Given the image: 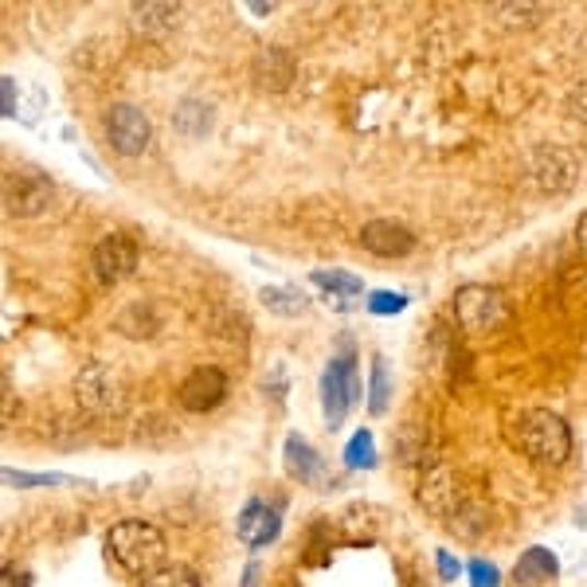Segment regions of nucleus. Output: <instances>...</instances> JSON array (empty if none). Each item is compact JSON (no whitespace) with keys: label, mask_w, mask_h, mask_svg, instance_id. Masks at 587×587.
I'll use <instances>...</instances> for the list:
<instances>
[{"label":"nucleus","mask_w":587,"mask_h":587,"mask_svg":"<svg viewBox=\"0 0 587 587\" xmlns=\"http://www.w3.org/2000/svg\"><path fill=\"white\" fill-rule=\"evenodd\" d=\"M165 533L149 521H118L107 533V552L130 576H149L165 564Z\"/></svg>","instance_id":"1"},{"label":"nucleus","mask_w":587,"mask_h":587,"mask_svg":"<svg viewBox=\"0 0 587 587\" xmlns=\"http://www.w3.org/2000/svg\"><path fill=\"white\" fill-rule=\"evenodd\" d=\"M513 439L529 458L549 463V466L568 463V454H572V431L556 411H525V416L517 419Z\"/></svg>","instance_id":"2"},{"label":"nucleus","mask_w":587,"mask_h":587,"mask_svg":"<svg viewBox=\"0 0 587 587\" xmlns=\"http://www.w3.org/2000/svg\"><path fill=\"white\" fill-rule=\"evenodd\" d=\"M454 318H458V325L466 333H494L506 325L509 306L489 286H463V290L454 294Z\"/></svg>","instance_id":"3"},{"label":"nucleus","mask_w":587,"mask_h":587,"mask_svg":"<svg viewBox=\"0 0 587 587\" xmlns=\"http://www.w3.org/2000/svg\"><path fill=\"white\" fill-rule=\"evenodd\" d=\"M361 400V376H356L353 356H337L330 361L325 376H321V408H325V419L330 428H341L348 416V408Z\"/></svg>","instance_id":"4"},{"label":"nucleus","mask_w":587,"mask_h":587,"mask_svg":"<svg viewBox=\"0 0 587 587\" xmlns=\"http://www.w3.org/2000/svg\"><path fill=\"white\" fill-rule=\"evenodd\" d=\"M52 196H55L52 177H44L40 169H12L4 177V208H9V215H20V220L44 215Z\"/></svg>","instance_id":"5"},{"label":"nucleus","mask_w":587,"mask_h":587,"mask_svg":"<svg viewBox=\"0 0 587 587\" xmlns=\"http://www.w3.org/2000/svg\"><path fill=\"white\" fill-rule=\"evenodd\" d=\"M107 142L114 153L122 157H142L153 142V125L145 118V110L130 107V102H118L107 110Z\"/></svg>","instance_id":"6"},{"label":"nucleus","mask_w":587,"mask_h":587,"mask_svg":"<svg viewBox=\"0 0 587 587\" xmlns=\"http://www.w3.org/2000/svg\"><path fill=\"white\" fill-rule=\"evenodd\" d=\"M122 376L118 368H110L107 361H90L79 376H75V396L87 411H98V416H107V411H118L122 403Z\"/></svg>","instance_id":"7"},{"label":"nucleus","mask_w":587,"mask_h":587,"mask_svg":"<svg viewBox=\"0 0 587 587\" xmlns=\"http://www.w3.org/2000/svg\"><path fill=\"white\" fill-rule=\"evenodd\" d=\"M90 267H95V278L102 286L122 283V278H130L137 270V243L125 232H110L90 255Z\"/></svg>","instance_id":"8"},{"label":"nucleus","mask_w":587,"mask_h":587,"mask_svg":"<svg viewBox=\"0 0 587 587\" xmlns=\"http://www.w3.org/2000/svg\"><path fill=\"white\" fill-rule=\"evenodd\" d=\"M579 177V160L564 145H541L533 153V180L544 192H568Z\"/></svg>","instance_id":"9"},{"label":"nucleus","mask_w":587,"mask_h":587,"mask_svg":"<svg viewBox=\"0 0 587 587\" xmlns=\"http://www.w3.org/2000/svg\"><path fill=\"white\" fill-rule=\"evenodd\" d=\"M177 396H180V408L212 411V408H220L223 396H228V376H223L215 365H200L185 376V384H180Z\"/></svg>","instance_id":"10"},{"label":"nucleus","mask_w":587,"mask_h":587,"mask_svg":"<svg viewBox=\"0 0 587 587\" xmlns=\"http://www.w3.org/2000/svg\"><path fill=\"white\" fill-rule=\"evenodd\" d=\"M361 247L380 258H403L416 251V235L396 220H368L361 228Z\"/></svg>","instance_id":"11"},{"label":"nucleus","mask_w":587,"mask_h":587,"mask_svg":"<svg viewBox=\"0 0 587 587\" xmlns=\"http://www.w3.org/2000/svg\"><path fill=\"white\" fill-rule=\"evenodd\" d=\"M294 75H298V63H294V55L286 47H263L251 59V79H255L258 90H270V95L290 87Z\"/></svg>","instance_id":"12"},{"label":"nucleus","mask_w":587,"mask_h":587,"mask_svg":"<svg viewBox=\"0 0 587 587\" xmlns=\"http://www.w3.org/2000/svg\"><path fill=\"white\" fill-rule=\"evenodd\" d=\"M283 463H286V474L294 481H302V486H321L325 481V463H321V454L302 435H286Z\"/></svg>","instance_id":"13"},{"label":"nucleus","mask_w":587,"mask_h":587,"mask_svg":"<svg viewBox=\"0 0 587 587\" xmlns=\"http://www.w3.org/2000/svg\"><path fill=\"white\" fill-rule=\"evenodd\" d=\"M235 533H240L243 544L258 549V544H267V541H275V536H278V513L267 506V501H251V506L243 509Z\"/></svg>","instance_id":"14"},{"label":"nucleus","mask_w":587,"mask_h":587,"mask_svg":"<svg viewBox=\"0 0 587 587\" xmlns=\"http://www.w3.org/2000/svg\"><path fill=\"white\" fill-rule=\"evenodd\" d=\"M556 576H561V564H556V556H552L549 549H541V544H536V549H525L513 564V579L521 587L552 584Z\"/></svg>","instance_id":"15"},{"label":"nucleus","mask_w":587,"mask_h":587,"mask_svg":"<svg viewBox=\"0 0 587 587\" xmlns=\"http://www.w3.org/2000/svg\"><path fill=\"white\" fill-rule=\"evenodd\" d=\"M173 130L180 137H204L212 130V107L200 102V98H185L177 110H173Z\"/></svg>","instance_id":"16"},{"label":"nucleus","mask_w":587,"mask_h":587,"mask_svg":"<svg viewBox=\"0 0 587 587\" xmlns=\"http://www.w3.org/2000/svg\"><path fill=\"white\" fill-rule=\"evenodd\" d=\"M177 4H134V27L145 36H160L177 24Z\"/></svg>","instance_id":"17"},{"label":"nucleus","mask_w":587,"mask_h":587,"mask_svg":"<svg viewBox=\"0 0 587 587\" xmlns=\"http://www.w3.org/2000/svg\"><path fill=\"white\" fill-rule=\"evenodd\" d=\"M258 298H263V306H267L270 313H278V318H298V313H306V306H310L302 294L290 290V286H267Z\"/></svg>","instance_id":"18"},{"label":"nucleus","mask_w":587,"mask_h":587,"mask_svg":"<svg viewBox=\"0 0 587 587\" xmlns=\"http://www.w3.org/2000/svg\"><path fill=\"white\" fill-rule=\"evenodd\" d=\"M142 587H200V579L188 564H160L157 572L142 576Z\"/></svg>","instance_id":"19"},{"label":"nucleus","mask_w":587,"mask_h":587,"mask_svg":"<svg viewBox=\"0 0 587 587\" xmlns=\"http://www.w3.org/2000/svg\"><path fill=\"white\" fill-rule=\"evenodd\" d=\"M345 466L353 470H373L376 466V446H373V431H356L345 446Z\"/></svg>","instance_id":"20"},{"label":"nucleus","mask_w":587,"mask_h":587,"mask_svg":"<svg viewBox=\"0 0 587 587\" xmlns=\"http://www.w3.org/2000/svg\"><path fill=\"white\" fill-rule=\"evenodd\" d=\"M391 403V376H388V365H384L380 356L373 361V396H368V411L373 416H384Z\"/></svg>","instance_id":"21"},{"label":"nucleus","mask_w":587,"mask_h":587,"mask_svg":"<svg viewBox=\"0 0 587 587\" xmlns=\"http://www.w3.org/2000/svg\"><path fill=\"white\" fill-rule=\"evenodd\" d=\"M4 481L20 489H32V486H75V478L67 474H27V470H4Z\"/></svg>","instance_id":"22"},{"label":"nucleus","mask_w":587,"mask_h":587,"mask_svg":"<svg viewBox=\"0 0 587 587\" xmlns=\"http://www.w3.org/2000/svg\"><path fill=\"white\" fill-rule=\"evenodd\" d=\"M489 12L506 20V24H536L544 16L541 4H489Z\"/></svg>","instance_id":"23"},{"label":"nucleus","mask_w":587,"mask_h":587,"mask_svg":"<svg viewBox=\"0 0 587 587\" xmlns=\"http://www.w3.org/2000/svg\"><path fill=\"white\" fill-rule=\"evenodd\" d=\"M313 286L333 294H361V278L341 275V270H313Z\"/></svg>","instance_id":"24"},{"label":"nucleus","mask_w":587,"mask_h":587,"mask_svg":"<svg viewBox=\"0 0 587 587\" xmlns=\"http://www.w3.org/2000/svg\"><path fill=\"white\" fill-rule=\"evenodd\" d=\"M403 306H408V298H403V294H391V290H380L368 298V310L373 313H400Z\"/></svg>","instance_id":"25"},{"label":"nucleus","mask_w":587,"mask_h":587,"mask_svg":"<svg viewBox=\"0 0 587 587\" xmlns=\"http://www.w3.org/2000/svg\"><path fill=\"white\" fill-rule=\"evenodd\" d=\"M498 568L489 561H470V587H498Z\"/></svg>","instance_id":"26"},{"label":"nucleus","mask_w":587,"mask_h":587,"mask_svg":"<svg viewBox=\"0 0 587 587\" xmlns=\"http://www.w3.org/2000/svg\"><path fill=\"white\" fill-rule=\"evenodd\" d=\"M568 114L587 125V79L568 90Z\"/></svg>","instance_id":"27"},{"label":"nucleus","mask_w":587,"mask_h":587,"mask_svg":"<svg viewBox=\"0 0 587 587\" xmlns=\"http://www.w3.org/2000/svg\"><path fill=\"white\" fill-rule=\"evenodd\" d=\"M0 102H4V114H9V118H16V114H20L16 82H12V75H4V79H0Z\"/></svg>","instance_id":"28"},{"label":"nucleus","mask_w":587,"mask_h":587,"mask_svg":"<svg viewBox=\"0 0 587 587\" xmlns=\"http://www.w3.org/2000/svg\"><path fill=\"white\" fill-rule=\"evenodd\" d=\"M0 587H32V576H27V572H16V568H4Z\"/></svg>","instance_id":"29"},{"label":"nucleus","mask_w":587,"mask_h":587,"mask_svg":"<svg viewBox=\"0 0 587 587\" xmlns=\"http://www.w3.org/2000/svg\"><path fill=\"white\" fill-rule=\"evenodd\" d=\"M458 572H463V568H458V561H454L451 552H439V576H443V579H454Z\"/></svg>","instance_id":"30"},{"label":"nucleus","mask_w":587,"mask_h":587,"mask_svg":"<svg viewBox=\"0 0 587 587\" xmlns=\"http://www.w3.org/2000/svg\"><path fill=\"white\" fill-rule=\"evenodd\" d=\"M576 243H579V251L587 255V212L579 215V223H576Z\"/></svg>","instance_id":"31"},{"label":"nucleus","mask_w":587,"mask_h":587,"mask_svg":"<svg viewBox=\"0 0 587 587\" xmlns=\"http://www.w3.org/2000/svg\"><path fill=\"white\" fill-rule=\"evenodd\" d=\"M255 579H258V564H251V568H247V579H243V587H255Z\"/></svg>","instance_id":"32"}]
</instances>
